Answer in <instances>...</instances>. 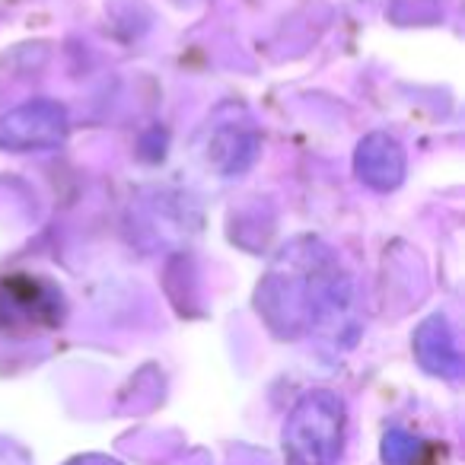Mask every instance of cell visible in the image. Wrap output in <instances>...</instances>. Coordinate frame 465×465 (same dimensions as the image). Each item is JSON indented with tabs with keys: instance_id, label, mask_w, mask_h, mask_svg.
Listing matches in <instances>:
<instances>
[{
	"instance_id": "3957f363",
	"label": "cell",
	"mask_w": 465,
	"mask_h": 465,
	"mask_svg": "<svg viewBox=\"0 0 465 465\" xmlns=\"http://www.w3.org/2000/svg\"><path fill=\"white\" fill-rule=\"evenodd\" d=\"M420 452V443L414 437H408L405 430H389L382 440V459L389 465H411Z\"/></svg>"
},
{
	"instance_id": "6da1fadb",
	"label": "cell",
	"mask_w": 465,
	"mask_h": 465,
	"mask_svg": "<svg viewBox=\"0 0 465 465\" xmlns=\"http://www.w3.org/2000/svg\"><path fill=\"white\" fill-rule=\"evenodd\" d=\"M344 443V401L331 392H310L291 411L284 450L293 465H335Z\"/></svg>"
},
{
	"instance_id": "7a4b0ae2",
	"label": "cell",
	"mask_w": 465,
	"mask_h": 465,
	"mask_svg": "<svg viewBox=\"0 0 465 465\" xmlns=\"http://www.w3.org/2000/svg\"><path fill=\"white\" fill-rule=\"evenodd\" d=\"M418 357L433 373H443V376L459 373V354L452 348V338L446 335L443 325L437 329V322L424 325V331L418 335Z\"/></svg>"
},
{
	"instance_id": "277c9868",
	"label": "cell",
	"mask_w": 465,
	"mask_h": 465,
	"mask_svg": "<svg viewBox=\"0 0 465 465\" xmlns=\"http://www.w3.org/2000/svg\"><path fill=\"white\" fill-rule=\"evenodd\" d=\"M67 465H122V462L105 459V456H84V459H74V462H67Z\"/></svg>"
}]
</instances>
